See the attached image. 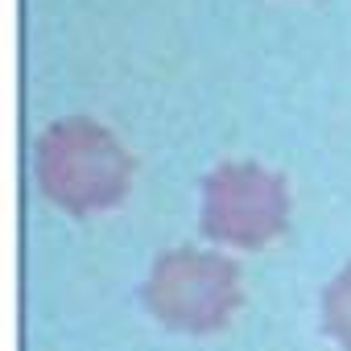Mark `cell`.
<instances>
[{
	"instance_id": "obj_1",
	"label": "cell",
	"mask_w": 351,
	"mask_h": 351,
	"mask_svg": "<svg viewBox=\"0 0 351 351\" xmlns=\"http://www.w3.org/2000/svg\"><path fill=\"white\" fill-rule=\"evenodd\" d=\"M38 186L42 195L71 211V215H95L116 203H124L132 186V157L128 149L87 116H66L50 124L34 153Z\"/></svg>"
},
{
	"instance_id": "obj_2",
	"label": "cell",
	"mask_w": 351,
	"mask_h": 351,
	"mask_svg": "<svg viewBox=\"0 0 351 351\" xmlns=\"http://www.w3.org/2000/svg\"><path fill=\"white\" fill-rule=\"evenodd\" d=\"M244 302L236 261L203 248L161 252L145 277L149 314L182 335H215L223 330Z\"/></svg>"
},
{
	"instance_id": "obj_3",
	"label": "cell",
	"mask_w": 351,
	"mask_h": 351,
	"mask_svg": "<svg viewBox=\"0 0 351 351\" xmlns=\"http://www.w3.org/2000/svg\"><path fill=\"white\" fill-rule=\"evenodd\" d=\"M203 236L228 248H265L289 223V186L256 161H223L203 178Z\"/></svg>"
},
{
	"instance_id": "obj_4",
	"label": "cell",
	"mask_w": 351,
	"mask_h": 351,
	"mask_svg": "<svg viewBox=\"0 0 351 351\" xmlns=\"http://www.w3.org/2000/svg\"><path fill=\"white\" fill-rule=\"evenodd\" d=\"M322 330L330 343L351 351V265L339 269L322 289Z\"/></svg>"
}]
</instances>
